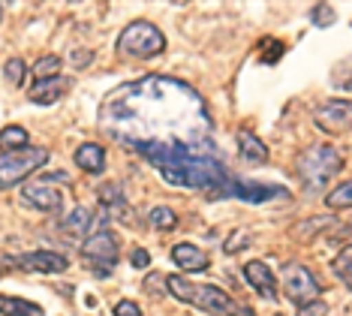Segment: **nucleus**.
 I'll list each match as a JSON object with an SVG mask.
<instances>
[{
  "label": "nucleus",
  "mask_w": 352,
  "mask_h": 316,
  "mask_svg": "<svg viewBox=\"0 0 352 316\" xmlns=\"http://www.w3.org/2000/svg\"><path fill=\"white\" fill-rule=\"evenodd\" d=\"M100 124L145 160L169 151L214 154V124L205 100L169 76H145L111 91L100 109Z\"/></svg>",
  "instance_id": "1"
},
{
  "label": "nucleus",
  "mask_w": 352,
  "mask_h": 316,
  "mask_svg": "<svg viewBox=\"0 0 352 316\" xmlns=\"http://www.w3.org/2000/svg\"><path fill=\"white\" fill-rule=\"evenodd\" d=\"M163 175L166 184L187 190H208L211 196H229L232 175L214 154H187V151H169L148 157Z\"/></svg>",
  "instance_id": "2"
},
{
  "label": "nucleus",
  "mask_w": 352,
  "mask_h": 316,
  "mask_svg": "<svg viewBox=\"0 0 352 316\" xmlns=\"http://www.w3.org/2000/svg\"><path fill=\"white\" fill-rule=\"evenodd\" d=\"M166 289L178 302L199 307V310H205L211 316H253L244 304H238L235 298L217 289L214 283H196V280L181 277V274H172V277H166Z\"/></svg>",
  "instance_id": "3"
},
{
  "label": "nucleus",
  "mask_w": 352,
  "mask_h": 316,
  "mask_svg": "<svg viewBox=\"0 0 352 316\" xmlns=\"http://www.w3.org/2000/svg\"><path fill=\"white\" fill-rule=\"evenodd\" d=\"M340 169H343V160L331 145H314V148L304 151L298 163V175L307 190H322Z\"/></svg>",
  "instance_id": "4"
},
{
  "label": "nucleus",
  "mask_w": 352,
  "mask_h": 316,
  "mask_svg": "<svg viewBox=\"0 0 352 316\" xmlns=\"http://www.w3.org/2000/svg\"><path fill=\"white\" fill-rule=\"evenodd\" d=\"M166 48V36L160 34V28H154L151 21H133L126 24L118 36V52L126 58H154Z\"/></svg>",
  "instance_id": "5"
},
{
  "label": "nucleus",
  "mask_w": 352,
  "mask_h": 316,
  "mask_svg": "<svg viewBox=\"0 0 352 316\" xmlns=\"http://www.w3.org/2000/svg\"><path fill=\"white\" fill-rule=\"evenodd\" d=\"M49 151L45 148H21V151H6L0 154V187H15L21 184L30 172L45 166Z\"/></svg>",
  "instance_id": "6"
},
{
  "label": "nucleus",
  "mask_w": 352,
  "mask_h": 316,
  "mask_svg": "<svg viewBox=\"0 0 352 316\" xmlns=\"http://www.w3.org/2000/svg\"><path fill=\"white\" fill-rule=\"evenodd\" d=\"M82 256H85V262L102 277V274H109L118 265V238L109 229H97L82 244Z\"/></svg>",
  "instance_id": "7"
},
{
  "label": "nucleus",
  "mask_w": 352,
  "mask_h": 316,
  "mask_svg": "<svg viewBox=\"0 0 352 316\" xmlns=\"http://www.w3.org/2000/svg\"><path fill=\"white\" fill-rule=\"evenodd\" d=\"M280 280H283V293L286 298H292L295 304H307L319 298V283L310 274V268H304L301 262H289L280 271Z\"/></svg>",
  "instance_id": "8"
},
{
  "label": "nucleus",
  "mask_w": 352,
  "mask_h": 316,
  "mask_svg": "<svg viewBox=\"0 0 352 316\" xmlns=\"http://www.w3.org/2000/svg\"><path fill=\"white\" fill-rule=\"evenodd\" d=\"M316 124L328 136H340L352 129V103L349 100H328L316 109Z\"/></svg>",
  "instance_id": "9"
},
{
  "label": "nucleus",
  "mask_w": 352,
  "mask_h": 316,
  "mask_svg": "<svg viewBox=\"0 0 352 316\" xmlns=\"http://www.w3.org/2000/svg\"><path fill=\"white\" fill-rule=\"evenodd\" d=\"M21 199L28 202L30 208L45 211V214H58L63 208V193L58 187H52V181H34L21 190Z\"/></svg>",
  "instance_id": "10"
},
{
  "label": "nucleus",
  "mask_w": 352,
  "mask_h": 316,
  "mask_svg": "<svg viewBox=\"0 0 352 316\" xmlns=\"http://www.w3.org/2000/svg\"><path fill=\"white\" fill-rule=\"evenodd\" d=\"M21 271H34V274H60L69 268V262L60 253H52V250H34V253H25L15 259Z\"/></svg>",
  "instance_id": "11"
},
{
  "label": "nucleus",
  "mask_w": 352,
  "mask_h": 316,
  "mask_svg": "<svg viewBox=\"0 0 352 316\" xmlns=\"http://www.w3.org/2000/svg\"><path fill=\"white\" fill-rule=\"evenodd\" d=\"M229 196H238L244 202H268V199H286L283 187H271V184H253V181H241V178H232L229 184Z\"/></svg>",
  "instance_id": "12"
},
{
  "label": "nucleus",
  "mask_w": 352,
  "mask_h": 316,
  "mask_svg": "<svg viewBox=\"0 0 352 316\" xmlns=\"http://www.w3.org/2000/svg\"><path fill=\"white\" fill-rule=\"evenodd\" d=\"M244 277L262 298H277V277L271 274V268L265 262H247L244 265Z\"/></svg>",
  "instance_id": "13"
},
{
  "label": "nucleus",
  "mask_w": 352,
  "mask_h": 316,
  "mask_svg": "<svg viewBox=\"0 0 352 316\" xmlns=\"http://www.w3.org/2000/svg\"><path fill=\"white\" fill-rule=\"evenodd\" d=\"M69 87L67 78H60V76H54V78H39V82L30 87V100L39 103V105H52V103H58L63 91Z\"/></svg>",
  "instance_id": "14"
},
{
  "label": "nucleus",
  "mask_w": 352,
  "mask_h": 316,
  "mask_svg": "<svg viewBox=\"0 0 352 316\" xmlns=\"http://www.w3.org/2000/svg\"><path fill=\"white\" fill-rule=\"evenodd\" d=\"M172 259H175V265H181L184 271H205L208 268V253L199 250L196 244H187V241L172 247Z\"/></svg>",
  "instance_id": "15"
},
{
  "label": "nucleus",
  "mask_w": 352,
  "mask_h": 316,
  "mask_svg": "<svg viewBox=\"0 0 352 316\" xmlns=\"http://www.w3.org/2000/svg\"><path fill=\"white\" fill-rule=\"evenodd\" d=\"M76 163H78V169H85V172L100 175L102 169H106V151L94 142H85V145H78V151H76Z\"/></svg>",
  "instance_id": "16"
},
{
  "label": "nucleus",
  "mask_w": 352,
  "mask_h": 316,
  "mask_svg": "<svg viewBox=\"0 0 352 316\" xmlns=\"http://www.w3.org/2000/svg\"><path fill=\"white\" fill-rule=\"evenodd\" d=\"M238 151H241V157L247 160V163H256V166L268 163V148H265V142H259L253 133H247V129H241V133H238Z\"/></svg>",
  "instance_id": "17"
},
{
  "label": "nucleus",
  "mask_w": 352,
  "mask_h": 316,
  "mask_svg": "<svg viewBox=\"0 0 352 316\" xmlns=\"http://www.w3.org/2000/svg\"><path fill=\"white\" fill-rule=\"evenodd\" d=\"M0 313L3 316H43V307L34 302H25V298H15V295H0Z\"/></svg>",
  "instance_id": "18"
},
{
  "label": "nucleus",
  "mask_w": 352,
  "mask_h": 316,
  "mask_svg": "<svg viewBox=\"0 0 352 316\" xmlns=\"http://www.w3.org/2000/svg\"><path fill=\"white\" fill-rule=\"evenodd\" d=\"M91 220H94V214L87 208H76V211H69V217L63 220L60 229L69 235V238H82V235H87V229H91Z\"/></svg>",
  "instance_id": "19"
},
{
  "label": "nucleus",
  "mask_w": 352,
  "mask_h": 316,
  "mask_svg": "<svg viewBox=\"0 0 352 316\" xmlns=\"http://www.w3.org/2000/svg\"><path fill=\"white\" fill-rule=\"evenodd\" d=\"M100 202H102L106 208H115L118 217L130 220V214H126V202H124L121 187H118V184H102V187H100Z\"/></svg>",
  "instance_id": "20"
},
{
  "label": "nucleus",
  "mask_w": 352,
  "mask_h": 316,
  "mask_svg": "<svg viewBox=\"0 0 352 316\" xmlns=\"http://www.w3.org/2000/svg\"><path fill=\"white\" fill-rule=\"evenodd\" d=\"M0 148H3V154L28 148V129L25 127H3L0 129Z\"/></svg>",
  "instance_id": "21"
},
{
  "label": "nucleus",
  "mask_w": 352,
  "mask_h": 316,
  "mask_svg": "<svg viewBox=\"0 0 352 316\" xmlns=\"http://www.w3.org/2000/svg\"><path fill=\"white\" fill-rule=\"evenodd\" d=\"M325 205L331 211H340V208H352V181H343L338 184L331 193L325 196Z\"/></svg>",
  "instance_id": "22"
},
{
  "label": "nucleus",
  "mask_w": 352,
  "mask_h": 316,
  "mask_svg": "<svg viewBox=\"0 0 352 316\" xmlns=\"http://www.w3.org/2000/svg\"><path fill=\"white\" fill-rule=\"evenodd\" d=\"M331 268H334V274H338V277L352 289V244L340 250L338 259L331 262Z\"/></svg>",
  "instance_id": "23"
},
{
  "label": "nucleus",
  "mask_w": 352,
  "mask_h": 316,
  "mask_svg": "<svg viewBox=\"0 0 352 316\" xmlns=\"http://www.w3.org/2000/svg\"><path fill=\"white\" fill-rule=\"evenodd\" d=\"M151 223H154L157 229L169 232V229H175V226H178V217H175V211H172V208L160 205V208H154V211H151Z\"/></svg>",
  "instance_id": "24"
},
{
  "label": "nucleus",
  "mask_w": 352,
  "mask_h": 316,
  "mask_svg": "<svg viewBox=\"0 0 352 316\" xmlns=\"http://www.w3.org/2000/svg\"><path fill=\"white\" fill-rule=\"evenodd\" d=\"M58 70H60V58H58V54H45V58H39L36 67H34L36 82H39V78H54V76H58Z\"/></svg>",
  "instance_id": "25"
},
{
  "label": "nucleus",
  "mask_w": 352,
  "mask_h": 316,
  "mask_svg": "<svg viewBox=\"0 0 352 316\" xmlns=\"http://www.w3.org/2000/svg\"><path fill=\"white\" fill-rule=\"evenodd\" d=\"M6 78H10V85H15V87L25 82V61L21 58L6 61Z\"/></svg>",
  "instance_id": "26"
},
{
  "label": "nucleus",
  "mask_w": 352,
  "mask_h": 316,
  "mask_svg": "<svg viewBox=\"0 0 352 316\" xmlns=\"http://www.w3.org/2000/svg\"><path fill=\"white\" fill-rule=\"evenodd\" d=\"M331 21H334V10H331V6H325V3L314 6V24H316V28H328Z\"/></svg>",
  "instance_id": "27"
},
{
  "label": "nucleus",
  "mask_w": 352,
  "mask_h": 316,
  "mask_svg": "<svg viewBox=\"0 0 352 316\" xmlns=\"http://www.w3.org/2000/svg\"><path fill=\"white\" fill-rule=\"evenodd\" d=\"M262 45L268 48V52H265V54H262V58H259L262 63H274V61L280 58V54H283V45H280L277 39H262Z\"/></svg>",
  "instance_id": "28"
},
{
  "label": "nucleus",
  "mask_w": 352,
  "mask_h": 316,
  "mask_svg": "<svg viewBox=\"0 0 352 316\" xmlns=\"http://www.w3.org/2000/svg\"><path fill=\"white\" fill-rule=\"evenodd\" d=\"M328 313V304L325 302H307V304H301L298 307V316H325Z\"/></svg>",
  "instance_id": "29"
},
{
  "label": "nucleus",
  "mask_w": 352,
  "mask_h": 316,
  "mask_svg": "<svg viewBox=\"0 0 352 316\" xmlns=\"http://www.w3.org/2000/svg\"><path fill=\"white\" fill-rule=\"evenodd\" d=\"M115 316H142V310L135 307V302H118L115 304Z\"/></svg>",
  "instance_id": "30"
},
{
  "label": "nucleus",
  "mask_w": 352,
  "mask_h": 316,
  "mask_svg": "<svg viewBox=\"0 0 352 316\" xmlns=\"http://www.w3.org/2000/svg\"><path fill=\"white\" fill-rule=\"evenodd\" d=\"M130 262H133V268H148L151 265V256H148V250H133V256H130Z\"/></svg>",
  "instance_id": "31"
},
{
  "label": "nucleus",
  "mask_w": 352,
  "mask_h": 316,
  "mask_svg": "<svg viewBox=\"0 0 352 316\" xmlns=\"http://www.w3.org/2000/svg\"><path fill=\"white\" fill-rule=\"evenodd\" d=\"M235 235H238V238H229L226 241V253H238V250L247 244V235L244 232H235Z\"/></svg>",
  "instance_id": "32"
},
{
  "label": "nucleus",
  "mask_w": 352,
  "mask_h": 316,
  "mask_svg": "<svg viewBox=\"0 0 352 316\" xmlns=\"http://www.w3.org/2000/svg\"><path fill=\"white\" fill-rule=\"evenodd\" d=\"M0 12H3V6H0Z\"/></svg>",
  "instance_id": "33"
}]
</instances>
